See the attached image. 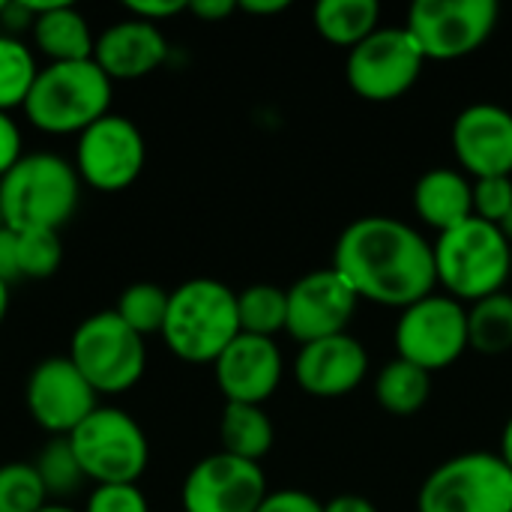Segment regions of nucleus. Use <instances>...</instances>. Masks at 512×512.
<instances>
[{
	"mask_svg": "<svg viewBox=\"0 0 512 512\" xmlns=\"http://www.w3.org/2000/svg\"><path fill=\"white\" fill-rule=\"evenodd\" d=\"M114 81L96 60L45 63L21 108L24 120L45 135H81L111 114Z\"/></svg>",
	"mask_w": 512,
	"mask_h": 512,
	"instance_id": "20e7f679",
	"label": "nucleus"
},
{
	"mask_svg": "<svg viewBox=\"0 0 512 512\" xmlns=\"http://www.w3.org/2000/svg\"><path fill=\"white\" fill-rule=\"evenodd\" d=\"M159 336L177 360L189 366H213L240 336L237 291L210 276L180 282L168 297Z\"/></svg>",
	"mask_w": 512,
	"mask_h": 512,
	"instance_id": "f03ea898",
	"label": "nucleus"
},
{
	"mask_svg": "<svg viewBox=\"0 0 512 512\" xmlns=\"http://www.w3.org/2000/svg\"><path fill=\"white\" fill-rule=\"evenodd\" d=\"M147 162V141L135 120L126 114H105L75 141L72 165L84 186L96 192H123L129 189Z\"/></svg>",
	"mask_w": 512,
	"mask_h": 512,
	"instance_id": "f8f14e48",
	"label": "nucleus"
},
{
	"mask_svg": "<svg viewBox=\"0 0 512 512\" xmlns=\"http://www.w3.org/2000/svg\"><path fill=\"white\" fill-rule=\"evenodd\" d=\"M375 399L393 417H414L432 396V375L402 357L384 363L375 375Z\"/></svg>",
	"mask_w": 512,
	"mask_h": 512,
	"instance_id": "b1692460",
	"label": "nucleus"
},
{
	"mask_svg": "<svg viewBox=\"0 0 512 512\" xmlns=\"http://www.w3.org/2000/svg\"><path fill=\"white\" fill-rule=\"evenodd\" d=\"M468 339L480 354L512 351V294L498 291L468 306Z\"/></svg>",
	"mask_w": 512,
	"mask_h": 512,
	"instance_id": "a878e982",
	"label": "nucleus"
},
{
	"mask_svg": "<svg viewBox=\"0 0 512 512\" xmlns=\"http://www.w3.org/2000/svg\"><path fill=\"white\" fill-rule=\"evenodd\" d=\"M396 357L432 372L450 369L471 348L468 306L444 291L405 306L396 318Z\"/></svg>",
	"mask_w": 512,
	"mask_h": 512,
	"instance_id": "1a4fd4ad",
	"label": "nucleus"
},
{
	"mask_svg": "<svg viewBox=\"0 0 512 512\" xmlns=\"http://www.w3.org/2000/svg\"><path fill=\"white\" fill-rule=\"evenodd\" d=\"M39 512H81V510H75V507H69V504H60V501H48V504H45Z\"/></svg>",
	"mask_w": 512,
	"mask_h": 512,
	"instance_id": "37998d69",
	"label": "nucleus"
},
{
	"mask_svg": "<svg viewBox=\"0 0 512 512\" xmlns=\"http://www.w3.org/2000/svg\"><path fill=\"white\" fill-rule=\"evenodd\" d=\"M24 156V132H21V123L0 111V180L9 174V168Z\"/></svg>",
	"mask_w": 512,
	"mask_h": 512,
	"instance_id": "f704fd0d",
	"label": "nucleus"
},
{
	"mask_svg": "<svg viewBox=\"0 0 512 512\" xmlns=\"http://www.w3.org/2000/svg\"><path fill=\"white\" fill-rule=\"evenodd\" d=\"M267 492L261 465L219 450L189 468L180 504L183 512H258Z\"/></svg>",
	"mask_w": 512,
	"mask_h": 512,
	"instance_id": "4468645a",
	"label": "nucleus"
},
{
	"mask_svg": "<svg viewBox=\"0 0 512 512\" xmlns=\"http://www.w3.org/2000/svg\"><path fill=\"white\" fill-rule=\"evenodd\" d=\"M201 21H222L237 12V0H189V9Z\"/></svg>",
	"mask_w": 512,
	"mask_h": 512,
	"instance_id": "4c0bfd02",
	"label": "nucleus"
},
{
	"mask_svg": "<svg viewBox=\"0 0 512 512\" xmlns=\"http://www.w3.org/2000/svg\"><path fill=\"white\" fill-rule=\"evenodd\" d=\"M0 279L6 285L18 282V240L12 228H0Z\"/></svg>",
	"mask_w": 512,
	"mask_h": 512,
	"instance_id": "e433bc0d",
	"label": "nucleus"
},
{
	"mask_svg": "<svg viewBox=\"0 0 512 512\" xmlns=\"http://www.w3.org/2000/svg\"><path fill=\"white\" fill-rule=\"evenodd\" d=\"M6 315H9V285L0 279V327L6 321Z\"/></svg>",
	"mask_w": 512,
	"mask_h": 512,
	"instance_id": "79ce46f5",
	"label": "nucleus"
},
{
	"mask_svg": "<svg viewBox=\"0 0 512 512\" xmlns=\"http://www.w3.org/2000/svg\"><path fill=\"white\" fill-rule=\"evenodd\" d=\"M258 512H324V504L303 489H276L267 492Z\"/></svg>",
	"mask_w": 512,
	"mask_h": 512,
	"instance_id": "72a5a7b5",
	"label": "nucleus"
},
{
	"mask_svg": "<svg viewBox=\"0 0 512 512\" xmlns=\"http://www.w3.org/2000/svg\"><path fill=\"white\" fill-rule=\"evenodd\" d=\"M435 276L438 288L471 306L507 288L512 276V246L498 225L471 216L468 222L438 234Z\"/></svg>",
	"mask_w": 512,
	"mask_h": 512,
	"instance_id": "39448f33",
	"label": "nucleus"
},
{
	"mask_svg": "<svg viewBox=\"0 0 512 512\" xmlns=\"http://www.w3.org/2000/svg\"><path fill=\"white\" fill-rule=\"evenodd\" d=\"M213 375L225 402L264 405L282 384L285 360L276 339L240 333L213 363Z\"/></svg>",
	"mask_w": 512,
	"mask_h": 512,
	"instance_id": "f3484780",
	"label": "nucleus"
},
{
	"mask_svg": "<svg viewBox=\"0 0 512 512\" xmlns=\"http://www.w3.org/2000/svg\"><path fill=\"white\" fill-rule=\"evenodd\" d=\"M219 441L222 453L261 465L276 444V426L264 405L225 402V411L219 417Z\"/></svg>",
	"mask_w": 512,
	"mask_h": 512,
	"instance_id": "4be33fe9",
	"label": "nucleus"
},
{
	"mask_svg": "<svg viewBox=\"0 0 512 512\" xmlns=\"http://www.w3.org/2000/svg\"><path fill=\"white\" fill-rule=\"evenodd\" d=\"M39 69V57L27 39L0 33V111L12 114L24 108Z\"/></svg>",
	"mask_w": 512,
	"mask_h": 512,
	"instance_id": "393cba45",
	"label": "nucleus"
},
{
	"mask_svg": "<svg viewBox=\"0 0 512 512\" xmlns=\"http://www.w3.org/2000/svg\"><path fill=\"white\" fill-rule=\"evenodd\" d=\"M324 512H378V507L363 495H336L324 501Z\"/></svg>",
	"mask_w": 512,
	"mask_h": 512,
	"instance_id": "58836bf2",
	"label": "nucleus"
},
{
	"mask_svg": "<svg viewBox=\"0 0 512 512\" xmlns=\"http://www.w3.org/2000/svg\"><path fill=\"white\" fill-rule=\"evenodd\" d=\"M330 267L360 300L405 309L438 291L435 249L411 222L372 213L348 222L333 246Z\"/></svg>",
	"mask_w": 512,
	"mask_h": 512,
	"instance_id": "f257e3e1",
	"label": "nucleus"
},
{
	"mask_svg": "<svg viewBox=\"0 0 512 512\" xmlns=\"http://www.w3.org/2000/svg\"><path fill=\"white\" fill-rule=\"evenodd\" d=\"M498 18V0H417L405 27L426 60H459L489 42Z\"/></svg>",
	"mask_w": 512,
	"mask_h": 512,
	"instance_id": "9d476101",
	"label": "nucleus"
},
{
	"mask_svg": "<svg viewBox=\"0 0 512 512\" xmlns=\"http://www.w3.org/2000/svg\"><path fill=\"white\" fill-rule=\"evenodd\" d=\"M0 228H6V222H3V210H0Z\"/></svg>",
	"mask_w": 512,
	"mask_h": 512,
	"instance_id": "49530a36",
	"label": "nucleus"
},
{
	"mask_svg": "<svg viewBox=\"0 0 512 512\" xmlns=\"http://www.w3.org/2000/svg\"><path fill=\"white\" fill-rule=\"evenodd\" d=\"M33 468H36V474H39V480H42V486L48 492V501L63 504V498L78 495L84 489V483H87V477H84V471H81V465H78V459H75V453L69 447V438H51L39 450Z\"/></svg>",
	"mask_w": 512,
	"mask_h": 512,
	"instance_id": "c85d7f7f",
	"label": "nucleus"
},
{
	"mask_svg": "<svg viewBox=\"0 0 512 512\" xmlns=\"http://www.w3.org/2000/svg\"><path fill=\"white\" fill-rule=\"evenodd\" d=\"M411 201L420 222L444 234L474 216V180L459 168H429L417 177Z\"/></svg>",
	"mask_w": 512,
	"mask_h": 512,
	"instance_id": "412c9836",
	"label": "nucleus"
},
{
	"mask_svg": "<svg viewBox=\"0 0 512 512\" xmlns=\"http://www.w3.org/2000/svg\"><path fill=\"white\" fill-rule=\"evenodd\" d=\"M498 456L504 459V465L512 471V414L510 420L504 423V432H501V447H498Z\"/></svg>",
	"mask_w": 512,
	"mask_h": 512,
	"instance_id": "a19ab883",
	"label": "nucleus"
},
{
	"mask_svg": "<svg viewBox=\"0 0 512 512\" xmlns=\"http://www.w3.org/2000/svg\"><path fill=\"white\" fill-rule=\"evenodd\" d=\"M186 9H189V0H132V3H126V12L132 18H141V21L156 24V27L162 21L180 15V12H186Z\"/></svg>",
	"mask_w": 512,
	"mask_h": 512,
	"instance_id": "c9c22d12",
	"label": "nucleus"
},
{
	"mask_svg": "<svg viewBox=\"0 0 512 512\" xmlns=\"http://www.w3.org/2000/svg\"><path fill=\"white\" fill-rule=\"evenodd\" d=\"M417 512H512V471L486 450L450 456L423 480Z\"/></svg>",
	"mask_w": 512,
	"mask_h": 512,
	"instance_id": "6e6552de",
	"label": "nucleus"
},
{
	"mask_svg": "<svg viewBox=\"0 0 512 512\" xmlns=\"http://www.w3.org/2000/svg\"><path fill=\"white\" fill-rule=\"evenodd\" d=\"M24 405L30 420L51 438H69L96 408L99 396L63 354L45 357L33 366L24 384Z\"/></svg>",
	"mask_w": 512,
	"mask_h": 512,
	"instance_id": "ddd939ff",
	"label": "nucleus"
},
{
	"mask_svg": "<svg viewBox=\"0 0 512 512\" xmlns=\"http://www.w3.org/2000/svg\"><path fill=\"white\" fill-rule=\"evenodd\" d=\"M168 297H171V291H165L156 282H132L117 297L114 312L129 330H135L141 339H147L153 333H162L165 312H168Z\"/></svg>",
	"mask_w": 512,
	"mask_h": 512,
	"instance_id": "cd10ccee",
	"label": "nucleus"
},
{
	"mask_svg": "<svg viewBox=\"0 0 512 512\" xmlns=\"http://www.w3.org/2000/svg\"><path fill=\"white\" fill-rule=\"evenodd\" d=\"M426 57L408 27H378L348 51L345 78L366 102H393L423 75Z\"/></svg>",
	"mask_w": 512,
	"mask_h": 512,
	"instance_id": "9b49d317",
	"label": "nucleus"
},
{
	"mask_svg": "<svg viewBox=\"0 0 512 512\" xmlns=\"http://www.w3.org/2000/svg\"><path fill=\"white\" fill-rule=\"evenodd\" d=\"M66 357L96 390V396L129 393L147 372V342L129 330L114 309L84 318L69 339Z\"/></svg>",
	"mask_w": 512,
	"mask_h": 512,
	"instance_id": "423d86ee",
	"label": "nucleus"
},
{
	"mask_svg": "<svg viewBox=\"0 0 512 512\" xmlns=\"http://www.w3.org/2000/svg\"><path fill=\"white\" fill-rule=\"evenodd\" d=\"M27 6L36 15L30 27V45L36 57H45V63L93 60L96 33L84 12L66 0H27Z\"/></svg>",
	"mask_w": 512,
	"mask_h": 512,
	"instance_id": "aec40b11",
	"label": "nucleus"
},
{
	"mask_svg": "<svg viewBox=\"0 0 512 512\" xmlns=\"http://www.w3.org/2000/svg\"><path fill=\"white\" fill-rule=\"evenodd\" d=\"M18 279H48L63 264L60 231H15Z\"/></svg>",
	"mask_w": 512,
	"mask_h": 512,
	"instance_id": "7c9ffc66",
	"label": "nucleus"
},
{
	"mask_svg": "<svg viewBox=\"0 0 512 512\" xmlns=\"http://www.w3.org/2000/svg\"><path fill=\"white\" fill-rule=\"evenodd\" d=\"M81 512H153L138 483L93 486Z\"/></svg>",
	"mask_w": 512,
	"mask_h": 512,
	"instance_id": "2f4dec72",
	"label": "nucleus"
},
{
	"mask_svg": "<svg viewBox=\"0 0 512 512\" xmlns=\"http://www.w3.org/2000/svg\"><path fill=\"white\" fill-rule=\"evenodd\" d=\"M3 9H6V0H0V15H3Z\"/></svg>",
	"mask_w": 512,
	"mask_h": 512,
	"instance_id": "a18cd8bd",
	"label": "nucleus"
},
{
	"mask_svg": "<svg viewBox=\"0 0 512 512\" xmlns=\"http://www.w3.org/2000/svg\"><path fill=\"white\" fill-rule=\"evenodd\" d=\"M69 447L93 486L138 483L150 465V441L141 423L120 411L99 405L72 435Z\"/></svg>",
	"mask_w": 512,
	"mask_h": 512,
	"instance_id": "0eeeda50",
	"label": "nucleus"
},
{
	"mask_svg": "<svg viewBox=\"0 0 512 512\" xmlns=\"http://www.w3.org/2000/svg\"><path fill=\"white\" fill-rule=\"evenodd\" d=\"M81 177L60 153H24L0 180V210L12 231H60L78 210Z\"/></svg>",
	"mask_w": 512,
	"mask_h": 512,
	"instance_id": "7ed1b4c3",
	"label": "nucleus"
},
{
	"mask_svg": "<svg viewBox=\"0 0 512 512\" xmlns=\"http://www.w3.org/2000/svg\"><path fill=\"white\" fill-rule=\"evenodd\" d=\"M498 228H501V234H504V237L510 240V246H512V207H510V213H507V216L501 219V225H498Z\"/></svg>",
	"mask_w": 512,
	"mask_h": 512,
	"instance_id": "c03bdc74",
	"label": "nucleus"
},
{
	"mask_svg": "<svg viewBox=\"0 0 512 512\" xmlns=\"http://www.w3.org/2000/svg\"><path fill=\"white\" fill-rule=\"evenodd\" d=\"M48 504V492L33 462L0 465V512H39Z\"/></svg>",
	"mask_w": 512,
	"mask_h": 512,
	"instance_id": "c756f323",
	"label": "nucleus"
},
{
	"mask_svg": "<svg viewBox=\"0 0 512 512\" xmlns=\"http://www.w3.org/2000/svg\"><path fill=\"white\" fill-rule=\"evenodd\" d=\"M512 207V177H483L474 180V216L492 225H501V219Z\"/></svg>",
	"mask_w": 512,
	"mask_h": 512,
	"instance_id": "473e14b6",
	"label": "nucleus"
},
{
	"mask_svg": "<svg viewBox=\"0 0 512 512\" xmlns=\"http://www.w3.org/2000/svg\"><path fill=\"white\" fill-rule=\"evenodd\" d=\"M450 144L471 180L512 177V111L498 102L465 105L450 129Z\"/></svg>",
	"mask_w": 512,
	"mask_h": 512,
	"instance_id": "dca6fc26",
	"label": "nucleus"
},
{
	"mask_svg": "<svg viewBox=\"0 0 512 512\" xmlns=\"http://www.w3.org/2000/svg\"><path fill=\"white\" fill-rule=\"evenodd\" d=\"M312 24L330 45L354 48L381 27L378 0H321L312 9Z\"/></svg>",
	"mask_w": 512,
	"mask_h": 512,
	"instance_id": "5701e85b",
	"label": "nucleus"
},
{
	"mask_svg": "<svg viewBox=\"0 0 512 512\" xmlns=\"http://www.w3.org/2000/svg\"><path fill=\"white\" fill-rule=\"evenodd\" d=\"M288 6H291V0H237V9L249 12V15H279Z\"/></svg>",
	"mask_w": 512,
	"mask_h": 512,
	"instance_id": "ea45409f",
	"label": "nucleus"
},
{
	"mask_svg": "<svg viewBox=\"0 0 512 512\" xmlns=\"http://www.w3.org/2000/svg\"><path fill=\"white\" fill-rule=\"evenodd\" d=\"M369 375V351L351 336H327L318 342H306L294 360V378L303 393L315 399H339L354 393Z\"/></svg>",
	"mask_w": 512,
	"mask_h": 512,
	"instance_id": "a211bd4d",
	"label": "nucleus"
},
{
	"mask_svg": "<svg viewBox=\"0 0 512 512\" xmlns=\"http://www.w3.org/2000/svg\"><path fill=\"white\" fill-rule=\"evenodd\" d=\"M285 291H288L285 333L300 345L348 333L360 306L357 291L333 267L312 270Z\"/></svg>",
	"mask_w": 512,
	"mask_h": 512,
	"instance_id": "2eb2a0df",
	"label": "nucleus"
},
{
	"mask_svg": "<svg viewBox=\"0 0 512 512\" xmlns=\"http://www.w3.org/2000/svg\"><path fill=\"white\" fill-rule=\"evenodd\" d=\"M240 333L273 339L288 327V291L270 282L249 285L237 294Z\"/></svg>",
	"mask_w": 512,
	"mask_h": 512,
	"instance_id": "bb28decb",
	"label": "nucleus"
},
{
	"mask_svg": "<svg viewBox=\"0 0 512 512\" xmlns=\"http://www.w3.org/2000/svg\"><path fill=\"white\" fill-rule=\"evenodd\" d=\"M168 54L171 48H168V36L162 33V27L132 18V15L108 24L96 36V48H93L96 66L114 84L153 75L156 69L165 66Z\"/></svg>",
	"mask_w": 512,
	"mask_h": 512,
	"instance_id": "6ab92c4d",
	"label": "nucleus"
}]
</instances>
